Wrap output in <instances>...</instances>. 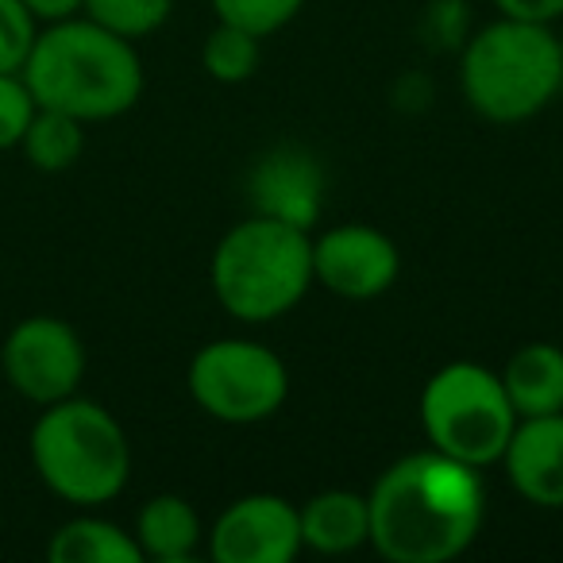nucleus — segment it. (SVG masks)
Instances as JSON below:
<instances>
[{
	"mask_svg": "<svg viewBox=\"0 0 563 563\" xmlns=\"http://www.w3.org/2000/svg\"><path fill=\"white\" fill-rule=\"evenodd\" d=\"M258 58H263V40L243 32V27L220 24V20L201 43L205 74H209L212 81H220V86H240V81L255 78Z\"/></svg>",
	"mask_w": 563,
	"mask_h": 563,
	"instance_id": "nucleus-18",
	"label": "nucleus"
},
{
	"mask_svg": "<svg viewBox=\"0 0 563 563\" xmlns=\"http://www.w3.org/2000/svg\"><path fill=\"white\" fill-rule=\"evenodd\" d=\"M24 4L40 24H58V20L81 16L86 9V0H24Z\"/></svg>",
	"mask_w": 563,
	"mask_h": 563,
	"instance_id": "nucleus-24",
	"label": "nucleus"
},
{
	"mask_svg": "<svg viewBox=\"0 0 563 563\" xmlns=\"http://www.w3.org/2000/svg\"><path fill=\"white\" fill-rule=\"evenodd\" d=\"M517 421L521 417L501 386V375L483 363H444L421 390V429L429 448L478 471L501 460Z\"/></svg>",
	"mask_w": 563,
	"mask_h": 563,
	"instance_id": "nucleus-6",
	"label": "nucleus"
},
{
	"mask_svg": "<svg viewBox=\"0 0 563 563\" xmlns=\"http://www.w3.org/2000/svg\"><path fill=\"white\" fill-rule=\"evenodd\" d=\"M189 398L220 424H258L290 398V367L258 340H209L186 371Z\"/></svg>",
	"mask_w": 563,
	"mask_h": 563,
	"instance_id": "nucleus-7",
	"label": "nucleus"
},
{
	"mask_svg": "<svg viewBox=\"0 0 563 563\" xmlns=\"http://www.w3.org/2000/svg\"><path fill=\"white\" fill-rule=\"evenodd\" d=\"M20 151L24 158L43 174H63L70 170L74 163L86 151V124L70 112L58 109H35L32 124H27L24 140H20Z\"/></svg>",
	"mask_w": 563,
	"mask_h": 563,
	"instance_id": "nucleus-17",
	"label": "nucleus"
},
{
	"mask_svg": "<svg viewBox=\"0 0 563 563\" xmlns=\"http://www.w3.org/2000/svg\"><path fill=\"white\" fill-rule=\"evenodd\" d=\"M40 20L24 0H0V74H20L35 47Z\"/></svg>",
	"mask_w": 563,
	"mask_h": 563,
	"instance_id": "nucleus-21",
	"label": "nucleus"
},
{
	"mask_svg": "<svg viewBox=\"0 0 563 563\" xmlns=\"http://www.w3.org/2000/svg\"><path fill=\"white\" fill-rule=\"evenodd\" d=\"M517 417L563 413V347L548 340L521 344L498 371Z\"/></svg>",
	"mask_w": 563,
	"mask_h": 563,
	"instance_id": "nucleus-15",
	"label": "nucleus"
},
{
	"mask_svg": "<svg viewBox=\"0 0 563 563\" xmlns=\"http://www.w3.org/2000/svg\"><path fill=\"white\" fill-rule=\"evenodd\" d=\"M501 16L532 20V24H555L563 20V0H494Z\"/></svg>",
	"mask_w": 563,
	"mask_h": 563,
	"instance_id": "nucleus-23",
	"label": "nucleus"
},
{
	"mask_svg": "<svg viewBox=\"0 0 563 563\" xmlns=\"http://www.w3.org/2000/svg\"><path fill=\"white\" fill-rule=\"evenodd\" d=\"M86 367L89 360L78 329L51 313H35L12 324L0 347V371L9 386L40 409L78 394Z\"/></svg>",
	"mask_w": 563,
	"mask_h": 563,
	"instance_id": "nucleus-8",
	"label": "nucleus"
},
{
	"mask_svg": "<svg viewBox=\"0 0 563 563\" xmlns=\"http://www.w3.org/2000/svg\"><path fill=\"white\" fill-rule=\"evenodd\" d=\"M498 463L529 506L563 509V413L521 417Z\"/></svg>",
	"mask_w": 563,
	"mask_h": 563,
	"instance_id": "nucleus-11",
	"label": "nucleus"
},
{
	"mask_svg": "<svg viewBox=\"0 0 563 563\" xmlns=\"http://www.w3.org/2000/svg\"><path fill=\"white\" fill-rule=\"evenodd\" d=\"M51 563H140L143 552L128 529L97 514H81L58 525L47 540Z\"/></svg>",
	"mask_w": 563,
	"mask_h": 563,
	"instance_id": "nucleus-16",
	"label": "nucleus"
},
{
	"mask_svg": "<svg viewBox=\"0 0 563 563\" xmlns=\"http://www.w3.org/2000/svg\"><path fill=\"white\" fill-rule=\"evenodd\" d=\"M463 101L490 124H525L563 89V55L552 24L498 16L460 55Z\"/></svg>",
	"mask_w": 563,
	"mask_h": 563,
	"instance_id": "nucleus-4",
	"label": "nucleus"
},
{
	"mask_svg": "<svg viewBox=\"0 0 563 563\" xmlns=\"http://www.w3.org/2000/svg\"><path fill=\"white\" fill-rule=\"evenodd\" d=\"M298 517H301V548H309L317 555L360 552L371 540L367 494L321 490L306 506H298Z\"/></svg>",
	"mask_w": 563,
	"mask_h": 563,
	"instance_id": "nucleus-13",
	"label": "nucleus"
},
{
	"mask_svg": "<svg viewBox=\"0 0 563 563\" xmlns=\"http://www.w3.org/2000/svg\"><path fill=\"white\" fill-rule=\"evenodd\" d=\"M143 560L155 563H186L197 555L205 540L201 514L181 494H155L140 506L132 529Z\"/></svg>",
	"mask_w": 563,
	"mask_h": 563,
	"instance_id": "nucleus-14",
	"label": "nucleus"
},
{
	"mask_svg": "<svg viewBox=\"0 0 563 563\" xmlns=\"http://www.w3.org/2000/svg\"><path fill=\"white\" fill-rule=\"evenodd\" d=\"M27 455L40 483L78 509L120 498L132 478V444L124 424L101 401L78 394L43 406L27 437Z\"/></svg>",
	"mask_w": 563,
	"mask_h": 563,
	"instance_id": "nucleus-5",
	"label": "nucleus"
},
{
	"mask_svg": "<svg viewBox=\"0 0 563 563\" xmlns=\"http://www.w3.org/2000/svg\"><path fill=\"white\" fill-rule=\"evenodd\" d=\"M367 506V544L386 563H448L467 552L483 529V471L424 448L378 475Z\"/></svg>",
	"mask_w": 563,
	"mask_h": 563,
	"instance_id": "nucleus-1",
	"label": "nucleus"
},
{
	"mask_svg": "<svg viewBox=\"0 0 563 563\" xmlns=\"http://www.w3.org/2000/svg\"><path fill=\"white\" fill-rule=\"evenodd\" d=\"M20 74L35 104L70 112L81 124L124 117L143 97V58L135 43L89 16L43 27Z\"/></svg>",
	"mask_w": 563,
	"mask_h": 563,
	"instance_id": "nucleus-2",
	"label": "nucleus"
},
{
	"mask_svg": "<svg viewBox=\"0 0 563 563\" xmlns=\"http://www.w3.org/2000/svg\"><path fill=\"white\" fill-rule=\"evenodd\" d=\"M205 537L217 563H290L301 552V517L282 494H243Z\"/></svg>",
	"mask_w": 563,
	"mask_h": 563,
	"instance_id": "nucleus-10",
	"label": "nucleus"
},
{
	"mask_svg": "<svg viewBox=\"0 0 563 563\" xmlns=\"http://www.w3.org/2000/svg\"><path fill=\"white\" fill-rule=\"evenodd\" d=\"M35 109L40 104H35L24 74H0V151L20 147Z\"/></svg>",
	"mask_w": 563,
	"mask_h": 563,
	"instance_id": "nucleus-22",
	"label": "nucleus"
},
{
	"mask_svg": "<svg viewBox=\"0 0 563 563\" xmlns=\"http://www.w3.org/2000/svg\"><path fill=\"white\" fill-rule=\"evenodd\" d=\"M170 9L174 0H86L81 16L135 43L143 35H155L170 20Z\"/></svg>",
	"mask_w": 563,
	"mask_h": 563,
	"instance_id": "nucleus-19",
	"label": "nucleus"
},
{
	"mask_svg": "<svg viewBox=\"0 0 563 563\" xmlns=\"http://www.w3.org/2000/svg\"><path fill=\"white\" fill-rule=\"evenodd\" d=\"M401 274L398 243L371 224H336L313 235V286L344 301H375Z\"/></svg>",
	"mask_w": 563,
	"mask_h": 563,
	"instance_id": "nucleus-9",
	"label": "nucleus"
},
{
	"mask_svg": "<svg viewBox=\"0 0 563 563\" xmlns=\"http://www.w3.org/2000/svg\"><path fill=\"white\" fill-rule=\"evenodd\" d=\"M555 40H560V55H563V32H555Z\"/></svg>",
	"mask_w": 563,
	"mask_h": 563,
	"instance_id": "nucleus-25",
	"label": "nucleus"
},
{
	"mask_svg": "<svg viewBox=\"0 0 563 563\" xmlns=\"http://www.w3.org/2000/svg\"><path fill=\"white\" fill-rule=\"evenodd\" d=\"M321 166L301 147H278L263 155L251 170V201L255 212L290 220L298 228H313L321 217Z\"/></svg>",
	"mask_w": 563,
	"mask_h": 563,
	"instance_id": "nucleus-12",
	"label": "nucleus"
},
{
	"mask_svg": "<svg viewBox=\"0 0 563 563\" xmlns=\"http://www.w3.org/2000/svg\"><path fill=\"white\" fill-rule=\"evenodd\" d=\"M212 294L243 324H271L313 290V235L290 220L251 212L212 251Z\"/></svg>",
	"mask_w": 563,
	"mask_h": 563,
	"instance_id": "nucleus-3",
	"label": "nucleus"
},
{
	"mask_svg": "<svg viewBox=\"0 0 563 563\" xmlns=\"http://www.w3.org/2000/svg\"><path fill=\"white\" fill-rule=\"evenodd\" d=\"M209 4L220 24L243 27V32L258 35V40L294 24L301 16V9H306V0H209Z\"/></svg>",
	"mask_w": 563,
	"mask_h": 563,
	"instance_id": "nucleus-20",
	"label": "nucleus"
}]
</instances>
